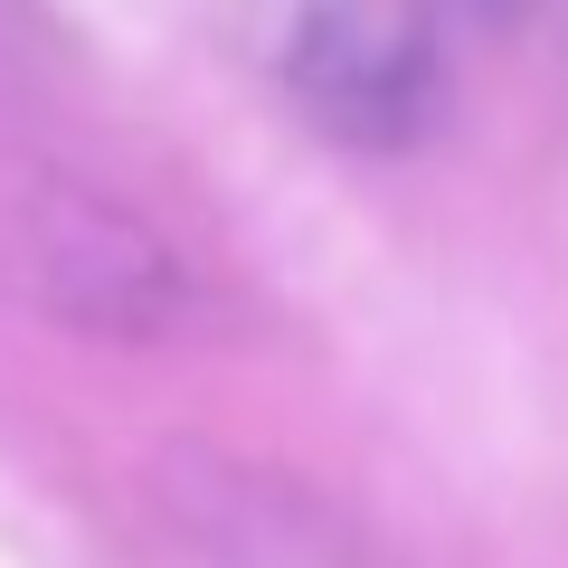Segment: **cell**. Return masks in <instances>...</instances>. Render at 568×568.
Returning <instances> with one entry per match:
<instances>
[{
    "mask_svg": "<svg viewBox=\"0 0 568 568\" xmlns=\"http://www.w3.org/2000/svg\"><path fill=\"white\" fill-rule=\"evenodd\" d=\"M0 294L95 342H171L200 323V275L162 227L85 171L0 142Z\"/></svg>",
    "mask_w": 568,
    "mask_h": 568,
    "instance_id": "6da1fadb",
    "label": "cell"
},
{
    "mask_svg": "<svg viewBox=\"0 0 568 568\" xmlns=\"http://www.w3.org/2000/svg\"><path fill=\"white\" fill-rule=\"evenodd\" d=\"M246 39L284 104L351 152H398L446 104V48L426 0H246Z\"/></svg>",
    "mask_w": 568,
    "mask_h": 568,
    "instance_id": "7a4b0ae2",
    "label": "cell"
},
{
    "mask_svg": "<svg viewBox=\"0 0 568 568\" xmlns=\"http://www.w3.org/2000/svg\"><path fill=\"white\" fill-rule=\"evenodd\" d=\"M152 503L171 511V530L209 568H388L361 540V521L332 511L313 484L219 455V446H162L152 455Z\"/></svg>",
    "mask_w": 568,
    "mask_h": 568,
    "instance_id": "3957f363",
    "label": "cell"
},
{
    "mask_svg": "<svg viewBox=\"0 0 568 568\" xmlns=\"http://www.w3.org/2000/svg\"><path fill=\"white\" fill-rule=\"evenodd\" d=\"M455 10H474V20H503V10H521V0H455Z\"/></svg>",
    "mask_w": 568,
    "mask_h": 568,
    "instance_id": "277c9868",
    "label": "cell"
}]
</instances>
